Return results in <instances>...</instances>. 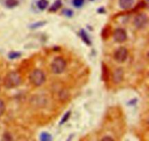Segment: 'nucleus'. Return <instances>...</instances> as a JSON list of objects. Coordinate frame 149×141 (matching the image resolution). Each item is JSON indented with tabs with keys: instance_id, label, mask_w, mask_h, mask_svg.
<instances>
[{
	"instance_id": "obj_9",
	"label": "nucleus",
	"mask_w": 149,
	"mask_h": 141,
	"mask_svg": "<svg viewBox=\"0 0 149 141\" xmlns=\"http://www.w3.org/2000/svg\"><path fill=\"white\" fill-rule=\"evenodd\" d=\"M134 4V0H119V5L123 10H129Z\"/></svg>"
},
{
	"instance_id": "obj_7",
	"label": "nucleus",
	"mask_w": 149,
	"mask_h": 141,
	"mask_svg": "<svg viewBox=\"0 0 149 141\" xmlns=\"http://www.w3.org/2000/svg\"><path fill=\"white\" fill-rule=\"evenodd\" d=\"M124 75H125V71H124L123 68H116L113 74V82L116 84L122 82L124 79Z\"/></svg>"
},
{
	"instance_id": "obj_16",
	"label": "nucleus",
	"mask_w": 149,
	"mask_h": 141,
	"mask_svg": "<svg viewBox=\"0 0 149 141\" xmlns=\"http://www.w3.org/2000/svg\"><path fill=\"white\" fill-rule=\"evenodd\" d=\"M19 4V1L17 0H6L5 5L7 8H14Z\"/></svg>"
},
{
	"instance_id": "obj_10",
	"label": "nucleus",
	"mask_w": 149,
	"mask_h": 141,
	"mask_svg": "<svg viewBox=\"0 0 149 141\" xmlns=\"http://www.w3.org/2000/svg\"><path fill=\"white\" fill-rule=\"evenodd\" d=\"M79 36L81 37V39H82L83 42L86 44L88 46H90L92 44L91 40H90V37H89L88 34L87 33V32L85 31L84 29H81L79 32Z\"/></svg>"
},
{
	"instance_id": "obj_13",
	"label": "nucleus",
	"mask_w": 149,
	"mask_h": 141,
	"mask_svg": "<svg viewBox=\"0 0 149 141\" xmlns=\"http://www.w3.org/2000/svg\"><path fill=\"white\" fill-rule=\"evenodd\" d=\"M47 23V21H45V20H40V21L35 22V23H31V24L29 26V28L31 29H36L42 27V26H45Z\"/></svg>"
},
{
	"instance_id": "obj_4",
	"label": "nucleus",
	"mask_w": 149,
	"mask_h": 141,
	"mask_svg": "<svg viewBox=\"0 0 149 141\" xmlns=\"http://www.w3.org/2000/svg\"><path fill=\"white\" fill-rule=\"evenodd\" d=\"M133 23L136 28H144L148 23V15L144 13H139L135 16Z\"/></svg>"
},
{
	"instance_id": "obj_5",
	"label": "nucleus",
	"mask_w": 149,
	"mask_h": 141,
	"mask_svg": "<svg viewBox=\"0 0 149 141\" xmlns=\"http://www.w3.org/2000/svg\"><path fill=\"white\" fill-rule=\"evenodd\" d=\"M128 57V50L124 47H120L115 51L113 58L116 62L122 63L126 61Z\"/></svg>"
},
{
	"instance_id": "obj_24",
	"label": "nucleus",
	"mask_w": 149,
	"mask_h": 141,
	"mask_svg": "<svg viewBox=\"0 0 149 141\" xmlns=\"http://www.w3.org/2000/svg\"><path fill=\"white\" fill-rule=\"evenodd\" d=\"M146 7V3L144 1H141L138 3V4L136 7V9H143L145 8Z\"/></svg>"
},
{
	"instance_id": "obj_2",
	"label": "nucleus",
	"mask_w": 149,
	"mask_h": 141,
	"mask_svg": "<svg viewBox=\"0 0 149 141\" xmlns=\"http://www.w3.org/2000/svg\"><path fill=\"white\" fill-rule=\"evenodd\" d=\"M29 81L35 87H40L46 81L45 73L40 69L33 70L29 75Z\"/></svg>"
},
{
	"instance_id": "obj_25",
	"label": "nucleus",
	"mask_w": 149,
	"mask_h": 141,
	"mask_svg": "<svg viewBox=\"0 0 149 141\" xmlns=\"http://www.w3.org/2000/svg\"><path fill=\"white\" fill-rule=\"evenodd\" d=\"M137 102H138V100H137V98H133L132 100H130L129 102H128V106H135V104L137 103Z\"/></svg>"
},
{
	"instance_id": "obj_18",
	"label": "nucleus",
	"mask_w": 149,
	"mask_h": 141,
	"mask_svg": "<svg viewBox=\"0 0 149 141\" xmlns=\"http://www.w3.org/2000/svg\"><path fill=\"white\" fill-rule=\"evenodd\" d=\"M71 110H68V111H67L66 113L63 115V116L62 117V119H61V122H60V125L63 124H65V122H68V120L69 119L70 116H71Z\"/></svg>"
},
{
	"instance_id": "obj_28",
	"label": "nucleus",
	"mask_w": 149,
	"mask_h": 141,
	"mask_svg": "<svg viewBox=\"0 0 149 141\" xmlns=\"http://www.w3.org/2000/svg\"><path fill=\"white\" fill-rule=\"evenodd\" d=\"M90 1H94V0H90Z\"/></svg>"
},
{
	"instance_id": "obj_14",
	"label": "nucleus",
	"mask_w": 149,
	"mask_h": 141,
	"mask_svg": "<svg viewBox=\"0 0 149 141\" xmlns=\"http://www.w3.org/2000/svg\"><path fill=\"white\" fill-rule=\"evenodd\" d=\"M36 4H37V7L39 10H44L49 5V1L47 0H39Z\"/></svg>"
},
{
	"instance_id": "obj_21",
	"label": "nucleus",
	"mask_w": 149,
	"mask_h": 141,
	"mask_svg": "<svg viewBox=\"0 0 149 141\" xmlns=\"http://www.w3.org/2000/svg\"><path fill=\"white\" fill-rule=\"evenodd\" d=\"M60 98L61 100H67L68 98V92L65 91V90H63L60 92Z\"/></svg>"
},
{
	"instance_id": "obj_19",
	"label": "nucleus",
	"mask_w": 149,
	"mask_h": 141,
	"mask_svg": "<svg viewBox=\"0 0 149 141\" xmlns=\"http://www.w3.org/2000/svg\"><path fill=\"white\" fill-rule=\"evenodd\" d=\"M62 14L65 15V17H71L74 15V11L71 9H63L62 10Z\"/></svg>"
},
{
	"instance_id": "obj_23",
	"label": "nucleus",
	"mask_w": 149,
	"mask_h": 141,
	"mask_svg": "<svg viewBox=\"0 0 149 141\" xmlns=\"http://www.w3.org/2000/svg\"><path fill=\"white\" fill-rule=\"evenodd\" d=\"M2 140H7V141H10V140H13V137H12L11 134L9 133V132H5L4 133V135H2Z\"/></svg>"
},
{
	"instance_id": "obj_6",
	"label": "nucleus",
	"mask_w": 149,
	"mask_h": 141,
	"mask_svg": "<svg viewBox=\"0 0 149 141\" xmlns=\"http://www.w3.org/2000/svg\"><path fill=\"white\" fill-rule=\"evenodd\" d=\"M113 36L115 42L119 44L125 42L127 40V38L126 31L124 28H116L113 32Z\"/></svg>"
},
{
	"instance_id": "obj_22",
	"label": "nucleus",
	"mask_w": 149,
	"mask_h": 141,
	"mask_svg": "<svg viewBox=\"0 0 149 141\" xmlns=\"http://www.w3.org/2000/svg\"><path fill=\"white\" fill-rule=\"evenodd\" d=\"M5 104H4V102L3 100H0V117L4 114V113L5 112Z\"/></svg>"
},
{
	"instance_id": "obj_3",
	"label": "nucleus",
	"mask_w": 149,
	"mask_h": 141,
	"mask_svg": "<svg viewBox=\"0 0 149 141\" xmlns=\"http://www.w3.org/2000/svg\"><path fill=\"white\" fill-rule=\"evenodd\" d=\"M66 68V61L62 57H56L51 63V70L55 74H61Z\"/></svg>"
},
{
	"instance_id": "obj_8",
	"label": "nucleus",
	"mask_w": 149,
	"mask_h": 141,
	"mask_svg": "<svg viewBox=\"0 0 149 141\" xmlns=\"http://www.w3.org/2000/svg\"><path fill=\"white\" fill-rule=\"evenodd\" d=\"M101 73H102V79L104 82H108L109 81L110 77V73L109 69L105 63H102L101 64Z\"/></svg>"
},
{
	"instance_id": "obj_12",
	"label": "nucleus",
	"mask_w": 149,
	"mask_h": 141,
	"mask_svg": "<svg viewBox=\"0 0 149 141\" xmlns=\"http://www.w3.org/2000/svg\"><path fill=\"white\" fill-rule=\"evenodd\" d=\"M62 5H63V3H62V1H61V0H56V1H55V2L52 4V6L49 7V11L52 12V13L58 11V10H59L61 7H62Z\"/></svg>"
},
{
	"instance_id": "obj_15",
	"label": "nucleus",
	"mask_w": 149,
	"mask_h": 141,
	"mask_svg": "<svg viewBox=\"0 0 149 141\" xmlns=\"http://www.w3.org/2000/svg\"><path fill=\"white\" fill-rule=\"evenodd\" d=\"M22 55V53L18 51H11L8 53V58L10 60H15L17 59V58H20Z\"/></svg>"
},
{
	"instance_id": "obj_20",
	"label": "nucleus",
	"mask_w": 149,
	"mask_h": 141,
	"mask_svg": "<svg viewBox=\"0 0 149 141\" xmlns=\"http://www.w3.org/2000/svg\"><path fill=\"white\" fill-rule=\"evenodd\" d=\"M84 3V0H73L72 4L77 8H79V7H82L83 4Z\"/></svg>"
},
{
	"instance_id": "obj_17",
	"label": "nucleus",
	"mask_w": 149,
	"mask_h": 141,
	"mask_svg": "<svg viewBox=\"0 0 149 141\" xmlns=\"http://www.w3.org/2000/svg\"><path fill=\"white\" fill-rule=\"evenodd\" d=\"M40 140L50 141L52 140V135L47 132H43L40 135Z\"/></svg>"
},
{
	"instance_id": "obj_11",
	"label": "nucleus",
	"mask_w": 149,
	"mask_h": 141,
	"mask_svg": "<svg viewBox=\"0 0 149 141\" xmlns=\"http://www.w3.org/2000/svg\"><path fill=\"white\" fill-rule=\"evenodd\" d=\"M111 33V27L109 25H107V26H105L103 28L101 32V36L103 39L106 40L108 38H109Z\"/></svg>"
},
{
	"instance_id": "obj_1",
	"label": "nucleus",
	"mask_w": 149,
	"mask_h": 141,
	"mask_svg": "<svg viewBox=\"0 0 149 141\" xmlns=\"http://www.w3.org/2000/svg\"><path fill=\"white\" fill-rule=\"evenodd\" d=\"M22 78L16 71H10L6 75L4 79V85L7 89H13L21 84Z\"/></svg>"
},
{
	"instance_id": "obj_26",
	"label": "nucleus",
	"mask_w": 149,
	"mask_h": 141,
	"mask_svg": "<svg viewBox=\"0 0 149 141\" xmlns=\"http://www.w3.org/2000/svg\"><path fill=\"white\" fill-rule=\"evenodd\" d=\"M101 140H103V141H113L114 140H113L111 137L106 136V137H103V138L101 139Z\"/></svg>"
},
{
	"instance_id": "obj_27",
	"label": "nucleus",
	"mask_w": 149,
	"mask_h": 141,
	"mask_svg": "<svg viewBox=\"0 0 149 141\" xmlns=\"http://www.w3.org/2000/svg\"><path fill=\"white\" fill-rule=\"evenodd\" d=\"M97 12L98 13H100V14H104V13H106V10H105L104 7H99L98 9H97Z\"/></svg>"
}]
</instances>
